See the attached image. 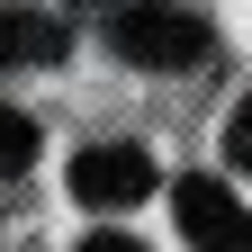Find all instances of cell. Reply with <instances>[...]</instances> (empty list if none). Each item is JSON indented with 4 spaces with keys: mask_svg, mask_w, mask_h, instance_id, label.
I'll list each match as a JSON object with an SVG mask.
<instances>
[{
    "mask_svg": "<svg viewBox=\"0 0 252 252\" xmlns=\"http://www.w3.org/2000/svg\"><path fill=\"white\" fill-rule=\"evenodd\" d=\"M171 216H180V234L198 252H252V207L234 198L225 180H207V171L171 180Z\"/></svg>",
    "mask_w": 252,
    "mask_h": 252,
    "instance_id": "3957f363",
    "label": "cell"
},
{
    "mask_svg": "<svg viewBox=\"0 0 252 252\" xmlns=\"http://www.w3.org/2000/svg\"><path fill=\"white\" fill-rule=\"evenodd\" d=\"M27 162H36V117H27V108H0V180H18Z\"/></svg>",
    "mask_w": 252,
    "mask_h": 252,
    "instance_id": "5b68a950",
    "label": "cell"
},
{
    "mask_svg": "<svg viewBox=\"0 0 252 252\" xmlns=\"http://www.w3.org/2000/svg\"><path fill=\"white\" fill-rule=\"evenodd\" d=\"M108 54H126L135 72H198V63H216V27L189 18V9H153V0H135V9L108 18Z\"/></svg>",
    "mask_w": 252,
    "mask_h": 252,
    "instance_id": "6da1fadb",
    "label": "cell"
},
{
    "mask_svg": "<svg viewBox=\"0 0 252 252\" xmlns=\"http://www.w3.org/2000/svg\"><path fill=\"white\" fill-rule=\"evenodd\" d=\"M153 189H162V171H153V153L144 144H81L72 153V198L81 207H144Z\"/></svg>",
    "mask_w": 252,
    "mask_h": 252,
    "instance_id": "7a4b0ae2",
    "label": "cell"
},
{
    "mask_svg": "<svg viewBox=\"0 0 252 252\" xmlns=\"http://www.w3.org/2000/svg\"><path fill=\"white\" fill-rule=\"evenodd\" d=\"M225 153H234V171H252V90H243V108L225 117Z\"/></svg>",
    "mask_w": 252,
    "mask_h": 252,
    "instance_id": "8992f818",
    "label": "cell"
},
{
    "mask_svg": "<svg viewBox=\"0 0 252 252\" xmlns=\"http://www.w3.org/2000/svg\"><path fill=\"white\" fill-rule=\"evenodd\" d=\"M72 54V27H63L54 9H27V0H9L0 9V63H27V72H45V63Z\"/></svg>",
    "mask_w": 252,
    "mask_h": 252,
    "instance_id": "277c9868",
    "label": "cell"
},
{
    "mask_svg": "<svg viewBox=\"0 0 252 252\" xmlns=\"http://www.w3.org/2000/svg\"><path fill=\"white\" fill-rule=\"evenodd\" d=\"M72 252H144V243H135V234H117V225H99V234H81Z\"/></svg>",
    "mask_w": 252,
    "mask_h": 252,
    "instance_id": "52a82bcc",
    "label": "cell"
}]
</instances>
